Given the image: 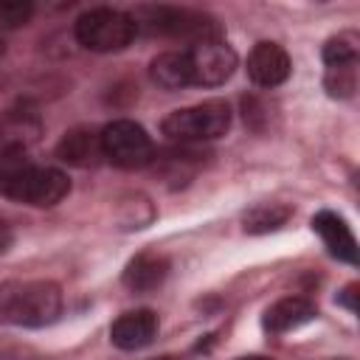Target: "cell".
Wrapping results in <instances>:
<instances>
[{"label": "cell", "mask_w": 360, "mask_h": 360, "mask_svg": "<svg viewBox=\"0 0 360 360\" xmlns=\"http://www.w3.org/2000/svg\"><path fill=\"white\" fill-rule=\"evenodd\" d=\"M135 25H146L152 34L183 37V39H194V42L219 39L217 20L202 11H191V8H172V6L141 8L135 17Z\"/></svg>", "instance_id": "6"}, {"label": "cell", "mask_w": 360, "mask_h": 360, "mask_svg": "<svg viewBox=\"0 0 360 360\" xmlns=\"http://www.w3.org/2000/svg\"><path fill=\"white\" fill-rule=\"evenodd\" d=\"M236 360H273V357H264V354H248V357H236Z\"/></svg>", "instance_id": "20"}, {"label": "cell", "mask_w": 360, "mask_h": 360, "mask_svg": "<svg viewBox=\"0 0 360 360\" xmlns=\"http://www.w3.org/2000/svg\"><path fill=\"white\" fill-rule=\"evenodd\" d=\"M98 138H101V155L118 169H141V166H149L155 158L152 138L141 124L129 118L110 121L98 132Z\"/></svg>", "instance_id": "5"}, {"label": "cell", "mask_w": 360, "mask_h": 360, "mask_svg": "<svg viewBox=\"0 0 360 360\" xmlns=\"http://www.w3.org/2000/svg\"><path fill=\"white\" fill-rule=\"evenodd\" d=\"M169 276V259L158 250H141L129 259L124 270V284L132 292H152L158 290Z\"/></svg>", "instance_id": "12"}, {"label": "cell", "mask_w": 360, "mask_h": 360, "mask_svg": "<svg viewBox=\"0 0 360 360\" xmlns=\"http://www.w3.org/2000/svg\"><path fill=\"white\" fill-rule=\"evenodd\" d=\"M34 14V6L31 3H14V0H6L0 3V28H17V25H25Z\"/></svg>", "instance_id": "17"}, {"label": "cell", "mask_w": 360, "mask_h": 360, "mask_svg": "<svg viewBox=\"0 0 360 360\" xmlns=\"http://www.w3.org/2000/svg\"><path fill=\"white\" fill-rule=\"evenodd\" d=\"M158 335V315L152 309H132V312H124L112 321L110 326V340L112 346L124 349V352H135V349H143L155 340Z\"/></svg>", "instance_id": "10"}, {"label": "cell", "mask_w": 360, "mask_h": 360, "mask_svg": "<svg viewBox=\"0 0 360 360\" xmlns=\"http://www.w3.org/2000/svg\"><path fill=\"white\" fill-rule=\"evenodd\" d=\"M290 56L278 42H256L248 53V76L259 87H278L290 76Z\"/></svg>", "instance_id": "9"}, {"label": "cell", "mask_w": 360, "mask_h": 360, "mask_svg": "<svg viewBox=\"0 0 360 360\" xmlns=\"http://www.w3.org/2000/svg\"><path fill=\"white\" fill-rule=\"evenodd\" d=\"M155 360H177V357H169V354H166V357H155Z\"/></svg>", "instance_id": "21"}, {"label": "cell", "mask_w": 360, "mask_h": 360, "mask_svg": "<svg viewBox=\"0 0 360 360\" xmlns=\"http://www.w3.org/2000/svg\"><path fill=\"white\" fill-rule=\"evenodd\" d=\"M11 239H14V236H11V228L0 219V253H6V250L11 248Z\"/></svg>", "instance_id": "19"}, {"label": "cell", "mask_w": 360, "mask_h": 360, "mask_svg": "<svg viewBox=\"0 0 360 360\" xmlns=\"http://www.w3.org/2000/svg\"><path fill=\"white\" fill-rule=\"evenodd\" d=\"M68 191L70 183L65 172L31 160L17 143L0 149V197L34 208H51Z\"/></svg>", "instance_id": "1"}, {"label": "cell", "mask_w": 360, "mask_h": 360, "mask_svg": "<svg viewBox=\"0 0 360 360\" xmlns=\"http://www.w3.org/2000/svg\"><path fill=\"white\" fill-rule=\"evenodd\" d=\"M354 298H357V287H354V284H349V287L340 292V298H338V301H340L343 307H349L352 312H357V301H354Z\"/></svg>", "instance_id": "18"}, {"label": "cell", "mask_w": 360, "mask_h": 360, "mask_svg": "<svg viewBox=\"0 0 360 360\" xmlns=\"http://www.w3.org/2000/svg\"><path fill=\"white\" fill-rule=\"evenodd\" d=\"M160 127H163V135H169L172 141H180V143L214 141L231 129V107L219 98H211V101L169 112Z\"/></svg>", "instance_id": "3"}, {"label": "cell", "mask_w": 360, "mask_h": 360, "mask_svg": "<svg viewBox=\"0 0 360 360\" xmlns=\"http://www.w3.org/2000/svg\"><path fill=\"white\" fill-rule=\"evenodd\" d=\"M312 231L321 236L323 248L335 259H340L346 264H357V242H354L352 228L343 222V217H338L335 211L323 208V211H318L312 217Z\"/></svg>", "instance_id": "11"}, {"label": "cell", "mask_w": 360, "mask_h": 360, "mask_svg": "<svg viewBox=\"0 0 360 360\" xmlns=\"http://www.w3.org/2000/svg\"><path fill=\"white\" fill-rule=\"evenodd\" d=\"M138 34L135 17L118 8H90L76 20V39L79 45H84L87 51L96 53H112V51H124Z\"/></svg>", "instance_id": "4"}, {"label": "cell", "mask_w": 360, "mask_h": 360, "mask_svg": "<svg viewBox=\"0 0 360 360\" xmlns=\"http://www.w3.org/2000/svg\"><path fill=\"white\" fill-rule=\"evenodd\" d=\"M62 315V290L53 281H6L0 284V323L48 326Z\"/></svg>", "instance_id": "2"}, {"label": "cell", "mask_w": 360, "mask_h": 360, "mask_svg": "<svg viewBox=\"0 0 360 360\" xmlns=\"http://www.w3.org/2000/svg\"><path fill=\"white\" fill-rule=\"evenodd\" d=\"M0 56H3V39H0Z\"/></svg>", "instance_id": "22"}, {"label": "cell", "mask_w": 360, "mask_h": 360, "mask_svg": "<svg viewBox=\"0 0 360 360\" xmlns=\"http://www.w3.org/2000/svg\"><path fill=\"white\" fill-rule=\"evenodd\" d=\"M315 315H318V309H315V304L309 298H304V295H287V298L276 301L264 312L262 326L270 335H284V332H292V329L309 323Z\"/></svg>", "instance_id": "13"}, {"label": "cell", "mask_w": 360, "mask_h": 360, "mask_svg": "<svg viewBox=\"0 0 360 360\" xmlns=\"http://www.w3.org/2000/svg\"><path fill=\"white\" fill-rule=\"evenodd\" d=\"M56 155L65 160V163H73V166H96L101 155V138L98 132L87 129V127H79V129H70L65 132V138L59 141L56 146Z\"/></svg>", "instance_id": "14"}, {"label": "cell", "mask_w": 360, "mask_h": 360, "mask_svg": "<svg viewBox=\"0 0 360 360\" xmlns=\"http://www.w3.org/2000/svg\"><path fill=\"white\" fill-rule=\"evenodd\" d=\"M188 59V73H191V84L197 87H217L225 84L231 79V73L236 70V53L228 42L222 39H205V42H194L186 51Z\"/></svg>", "instance_id": "7"}, {"label": "cell", "mask_w": 360, "mask_h": 360, "mask_svg": "<svg viewBox=\"0 0 360 360\" xmlns=\"http://www.w3.org/2000/svg\"><path fill=\"white\" fill-rule=\"evenodd\" d=\"M323 84L329 96L349 98L357 87V45L349 37H332L323 45Z\"/></svg>", "instance_id": "8"}, {"label": "cell", "mask_w": 360, "mask_h": 360, "mask_svg": "<svg viewBox=\"0 0 360 360\" xmlns=\"http://www.w3.org/2000/svg\"><path fill=\"white\" fill-rule=\"evenodd\" d=\"M290 217H292V208L284 202H259L242 217V222L248 233H270V231H278Z\"/></svg>", "instance_id": "16"}, {"label": "cell", "mask_w": 360, "mask_h": 360, "mask_svg": "<svg viewBox=\"0 0 360 360\" xmlns=\"http://www.w3.org/2000/svg\"><path fill=\"white\" fill-rule=\"evenodd\" d=\"M149 79L160 87V90H180L191 84V73H188V59L186 51H166L158 53L149 62Z\"/></svg>", "instance_id": "15"}]
</instances>
